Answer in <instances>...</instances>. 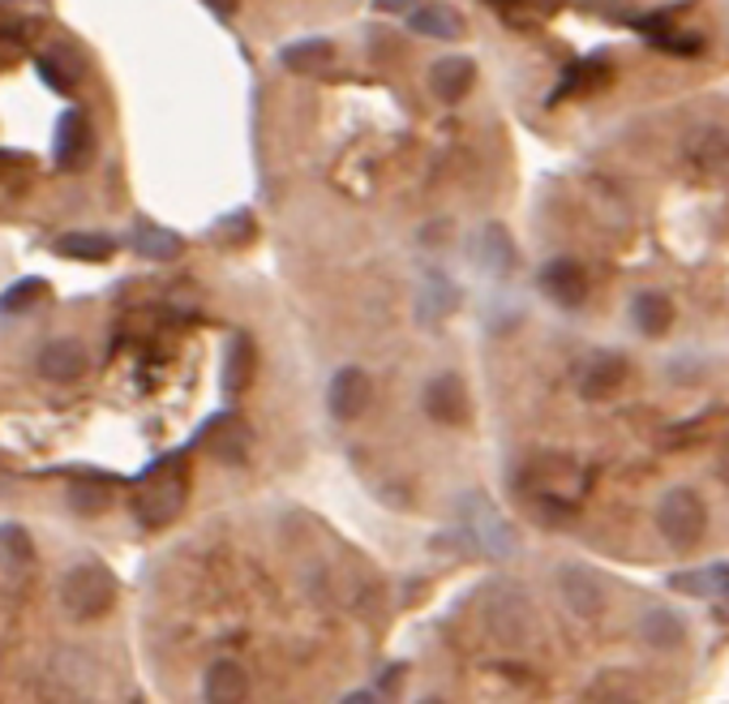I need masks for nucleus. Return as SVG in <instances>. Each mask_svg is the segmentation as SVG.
<instances>
[{"instance_id": "f257e3e1", "label": "nucleus", "mask_w": 729, "mask_h": 704, "mask_svg": "<svg viewBox=\"0 0 729 704\" xmlns=\"http://www.w3.org/2000/svg\"><path fill=\"white\" fill-rule=\"evenodd\" d=\"M116 602V580L103 563H78L60 580V605L73 618H103Z\"/></svg>"}, {"instance_id": "f03ea898", "label": "nucleus", "mask_w": 729, "mask_h": 704, "mask_svg": "<svg viewBox=\"0 0 729 704\" xmlns=\"http://www.w3.org/2000/svg\"><path fill=\"white\" fill-rule=\"evenodd\" d=\"M657 529L674 550H695L704 542V529H708V507L695 490L679 486L657 507Z\"/></svg>"}, {"instance_id": "7ed1b4c3", "label": "nucleus", "mask_w": 729, "mask_h": 704, "mask_svg": "<svg viewBox=\"0 0 729 704\" xmlns=\"http://www.w3.org/2000/svg\"><path fill=\"white\" fill-rule=\"evenodd\" d=\"M486 627L502 645H520L533 632V605L520 584H493L486 598Z\"/></svg>"}, {"instance_id": "20e7f679", "label": "nucleus", "mask_w": 729, "mask_h": 704, "mask_svg": "<svg viewBox=\"0 0 729 704\" xmlns=\"http://www.w3.org/2000/svg\"><path fill=\"white\" fill-rule=\"evenodd\" d=\"M459 520H464V533L489 554V558H511L515 554V529L493 511V503H486L481 495H468L459 503Z\"/></svg>"}, {"instance_id": "39448f33", "label": "nucleus", "mask_w": 729, "mask_h": 704, "mask_svg": "<svg viewBox=\"0 0 729 704\" xmlns=\"http://www.w3.org/2000/svg\"><path fill=\"white\" fill-rule=\"evenodd\" d=\"M181 507H185V481L176 473H155L143 486L134 511H138V520H143L146 529H163V524L176 520Z\"/></svg>"}, {"instance_id": "423d86ee", "label": "nucleus", "mask_w": 729, "mask_h": 704, "mask_svg": "<svg viewBox=\"0 0 729 704\" xmlns=\"http://www.w3.org/2000/svg\"><path fill=\"white\" fill-rule=\"evenodd\" d=\"M558 593H562L567 610L580 618H596L605 610V580L583 563H567L558 571Z\"/></svg>"}, {"instance_id": "0eeeda50", "label": "nucleus", "mask_w": 729, "mask_h": 704, "mask_svg": "<svg viewBox=\"0 0 729 704\" xmlns=\"http://www.w3.org/2000/svg\"><path fill=\"white\" fill-rule=\"evenodd\" d=\"M91 155H95V129H91L87 112L69 107L60 116V125H56V163L65 172H78V168L91 163Z\"/></svg>"}, {"instance_id": "6e6552de", "label": "nucleus", "mask_w": 729, "mask_h": 704, "mask_svg": "<svg viewBox=\"0 0 729 704\" xmlns=\"http://www.w3.org/2000/svg\"><path fill=\"white\" fill-rule=\"evenodd\" d=\"M369 400H374V383L356 365H343L340 374L331 378V387H327V408H331L335 421H356L369 408Z\"/></svg>"}, {"instance_id": "1a4fd4ad", "label": "nucleus", "mask_w": 729, "mask_h": 704, "mask_svg": "<svg viewBox=\"0 0 729 704\" xmlns=\"http://www.w3.org/2000/svg\"><path fill=\"white\" fill-rule=\"evenodd\" d=\"M425 412L434 417L437 425H464L468 412H472L464 378L459 374H437V378H430V387H425Z\"/></svg>"}, {"instance_id": "9d476101", "label": "nucleus", "mask_w": 729, "mask_h": 704, "mask_svg": "<svg viewBox=\"0 0 729 704\" xmlns=\"http://www.w3.org/2000/svg\"><path fill=\"white\" fill-rule=\"evenodd\" d=\"M540 293L554 305H562V309H576V305H583V297H588V275H583L580 262L554 258V262L540 266Z\"/></svg>"}, {"instance_id": "9b49d317", "label": "nucleus", "mask_w": 729, "mask_h": 704, "mask_svg": "<svg viewBox=\"0 0 729 704\" xmlns=\"http://www.w3.org/2000/svg\"><path fill=\"white\" fill-rule=\"evenodd\" d=\"M35 370L48 383H78L87 374V349L78 340H48L35 356Z\"/></svg>"}, {"instance_id": "f8f14e48", "label": "nucleus", "mask_w": 729, "mask_h": 704, "mask_svg": "<svg viewBox=\"0 0 729 704\" xmlns=\"http://www.w3.org/2000/svg\"><path fill=\"white\" fill-rule=\"evenodd\" d=\"M472 262L486 271V275H511L515 271V241L502 224H486L477 237H472Z\"/></svg>"}, {"instance_id": "ddd939ff", "label": "nucleus", "mask_w": 729, "mask_h": 704, "mask_svg": "<svg viewBox=\"0 0 729 704\" xmlns=\"http://www.w3.org/2000/svg\"><path fill=\"white\" fill-rule=\"evenodd\" d=\"M627 378V356L623 352H592L588 365L580 370V391L588 400H601V396H614Z\"/></svg>"}, {"instance_id": "4468645a", "label": "nucleus", "mask_w": 729, "mask_h": 704, "mask_svg": "<svg viewBox=\"0 0 729 704\" xmlns=\"http://www.w3.org/2000/svg\"><path fill=\"white\" fill-rule=\"evenodd\" d=\"M472 82H477V65L468 56H442L430 69V87L442 103H459L472 91Z\"/></svg>"}, {"instance_id": "2eb2a0df", "label": "nucleus", "mask_w": 729, "mask_h": 704, "mask_svg": "<svg viewBox=\"0 0 729 704\" xmlns=\"http://www.w3.org/2000/svg\"><path fill=\"white\" fill-rule=\"evenodd\" d=\"M408 26L425 39H464V13L451 9V4H421V9H408Z\"/></svg>"}, {"instance_id": "dca6fc26", "label": "nucleus", "mask_w": 729, "mask_h": 704, "mask_svg": "<svg viewBox=\"0 0 729 704\" xmlns=\"http://www.w3.org/2000/svg\"><path fill=\"white\" fill-rule=\"evenodd\" d=\"M202 696L210 704H237L249 696V674H244L237 661H215L206 674H202Z\"/></svg>"}, {"instance_id": "f3484780", "label": "nucleus", "mask_w": 729, "mask_h": 704, "mask_svg": "<svg viewBox=\"0 0 729 704\" xmlns=\"http://www.w3.org/2000/svg\"><path fill=\"white\" fill-rule=\"evenodd\" d=\"M631 322L639 336H665L670 331V322H674V305L665 293H657V288H643V293H635L631 302Z\"/></svg>"}, {"instance_id": "a211bd4d", "label": "nucleus", "mask_w": 729, "mask_h": 704, "mask_svg": "<svg viewBox=\"0 0 729 704\" xmlns=\"http://www.w3.org/2000/svg\"><path fill=\"white\" fill-rule=\"evenodd\" d=\"M129 250L143 253V258H155V262H168V258H176V253L185 250V241L176 237V232H168V228H159V224H134V232H129Z\"/></svg>"}, {"instance_id": "6ab92c4d", "label": "nucleus", "mask_w": 729, "mask_h": 704, "mask_svg": "<svg viewBox=\"0 0 729 704\" xmlns=\"http://www.w3.org/2000/svg\"><path fill=\"white\" fill-rule=\"evenodd\" d=\"M455 305H459V288H455L451 280H442V275H430L425 288L417 293V318H421L425 327H434V322H442Z\"/></svg>"}, {"instance_id": "aec40b11", "label": "nucleus", "mask_w": 729, "mask_h": 704, "mask_svg": "<svg viewBox=\"0 0 729 704\" xmlns=\"http://www.w3.org/2000/svg\"><path fill=\"white\" fill-rule=\"evenodd\" d=\"M639 636L652 649H679L682 640H686V623H682L674 610H648L639 618Z\"/></svg>"}, {"instance_id": "412c9836", "label": "nucleus", "mask_w": 729, "mask_h": 704, "mask_svg": "<svg viewBox=\"0 0 729 704\" xmlns=\"http://www.w3.org/2000/svg\"><path fill=\"white\" fill-rule=\"evenodd\" d=\"M56 253L60 258H78V262H107L116 253V241L103 237V232H65L56 241Z\"/></svg>"}, {"instance_id": "4be33fe9", "label": "nucleus", "mask_w": 729, "mask_h": 704, "mask_svg": "<svg viewBox=\"0 0 729 704\" xmlns=\"http://www.w3.org/2000/svg\"><path fill=\"white\" fill-rule=\"evenodd\" d=\"M52 674L65 683V688H73V692H87L91 683H95V661L87 654H69V649H60V654L52 657Z\"/></svg>"}, {"instance_id": "5701e85b", "label": "nucleus", "mask_w": 729, "mask_h": 704, "mask_svg": "<svg viewBox=\"0 0 729 704\" xmlns=\"http://www.w3.org/2000/svg\"><path fill=\"white\" fill-rule=\"evenodd\" d=\"M331 44L327 39H296L288 48L280 52V60L288 65L292 73H314V69H322L327 60H331Z\"/></svg>"}, {"instance_id": "b1692460", "label": "nucleus", "mask_w": 729, "mask_h": 704, "mask_svg": "<svg viewBox=\"0 0 729 704\" xmlns=\"http://www.w3.org/2000/svg\"><path fill=\"white\" fill-rule=\"evenodd\" d=\"M0 558L9 567H26L35 558V542H31V533L22 524H0Z\"/></svg>"}, {"instance_id": "393cba45", "label": "nucleus", "mask_w": 729, "mask_h": 704, "mask_svg": "<svg viewBox=\"0 0 729 704\" xmlns=\"http://www.w3.org/2000/svg\"><path fill=\"white\" fill-rule=\"evenodd\" d=\"M44 293H48V284L44 280H18L13 288H4L0 293V314H22V309H31L35 302H44Z\"/></svg>"}, {"instance_id": "a878e982", "label": "nucleus", "mask_w": 729, "mask_h": 704, "mask_svg": "<svg viewBox=\"0 0 729 704\" xmlns=\"http://www.w3.org/2000/svg\"><path fill=\"white\" fill-rule=\"evenodd\" d=\"M610 78V65L605 60H580V65H571L567 69V87H562V95H580V91H592V87H601Z\"/></svg>"}, {"instance_id": "bb28decb", "label": "nucleus", "mask_w": 729, "mask_h": 704, "mask_svg": "<svg viewBox=\"0 0 729 704\" xmlns=\"http://www.w3.org/2000/svg\"><path fill=\"white\" fill-rule=\"evenodd\" d=\"M249 370H253V361H249V340H237V344H232V356H228V370H224L228 396H237L244 383H249Z\"/></svg>"}, {"instance_id": "cd10ccee", "label": "nucleus", "mask_w": 729, "mask_h": 704, "mask_svg": "<svg viewBox=\"0 0 729 704\" xmlns=\"http://www.w3.org/2000/svg\"><path fill=\"white\" fill-rule=\"evenodd\" d=\"M210 452L219 455L224 464H244V452H249V439H244V430H219L215 439H210Z\"/></svg>"}, {"instance_id": "c85d7f7f", "label": "nucleus", "mask_w": 729, "mask_h": 704, "mask_svg": "<svg viewBox=\"0 0 729 704\" xmlns=\"http://www.w3.org/2000/svg\"><path fill=\"white\" fill-rule=\"evenodd\" d=\"M107 486H95V481H82V486H73L69 490V507L73 511H82V515H99L103 507H107Z\"/></svg>"}, {"instance_id": "c756f323", "label": "nucleus", "mask_w": 729, "mask_h": 704, "mask_svg": "<svg viewBox=\"0 0 729 704\" xmlns=\"http://www.w3.org/2000/svg\"><path fill=\"white\" fill-rule=\"evenodd\" d=\"M670 589L674 593H686V598H708L713 593V576L708 571H682V576H670Z\"/></svg>"}, {"instance_id": "7c9ffc66", "label": "nucleus", "mask_w": 729, "mask_h": 704, "mask_svg": "<svg viewBox=\"0 0 729 704\" xmlns=\"http://www.w3.org/2000/svg\"><path fill=\"white\" fill-rule=\"evenodd\" d=\"M224 237H228L232 246L249 241V237H253V215H249V211H237V215H228V219H224Z\"/></svg>"}, {"instance_id": "2f4dec72", "label": "nucleus", "mask_w": 729, "mask_h": 704, "mask_svg": "<svg viewBox=\"0 0 729 704\" xmlns=\"http://www.w3.org/2000/svg\"><path fill=\"white\" fill-rule=\"evenodd\" d=\"M39 73H44V78L52 82V91H69V87H73V73H65V69H60L52 56H44V60H39Z\"/></svg>"}, {"instance_id": "473e14b6", "label": "nucleus", "mask_w": 729, "mask_h": 704, "mask_svg": "<svg viewBox=\"0 0 729 704\" xmlns=\"http://www.w3.org/2000/svg\"><path fill=\"white\" fill-rule=\"evenodd\" d=\"M592 13H610V18H623L631 9V0H583Z\"/></svg>"}, {"instance_id": "72a5a7b5", "label": "nucleus", "mask_w": 729, "mask_h": 704, "mask_svg": "<svg viewBox=\"0 0 729 704\" xmlns=\"http://www.w3.org/2000/svg\"><path fill=\"white\" fill-rule=\"evenodd\" d=\"M708 576H713V589H717V593H726V598H729V563H717V567H713Z\"/></svg>"}, {"instance_id": "f704fd0d", "label": "nucleus", "mask_w": 729, "mask_h": 704, "mask_svg": "<svg viewBox=\"0 0 729 704\" xmlns=\"http://www.w3.org/2000/svg\"><path fill=\"white\" fill-rule=\"evenodd\" d=\"M378 4V13H408V9H417V0H374Z\"/></svg>"}, {"instance_id": "c9c22d12", "label": "nucleus", "mask_w": 729, "mask_h": 704, "mask_svg": "<svg viewBox=\"0 0 729 704\" xmlns=\"http://www.w3.org/2000/svg\"><path fill=\"white\" fill-rule=\"evenodd\" d=\"M210 4V13H219V18H232L237 9H241V0H206Z\"/></svg>"}, {"instance_id": "e433bc0d", "label": "nucleus", "mask_w": 729, "mask_h": 704, "mask_svg": "<svg viewBox=\"0 0 729 704\" xmlns=\"http://www.w3.org/2000/svg\"><path fill=\"white\" fill-rule=\"evenodd\" d=\"M9 60H13V44H9V39H0V69H4Z\"/></svg>"}]
</instances>
